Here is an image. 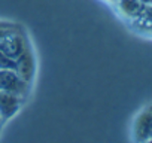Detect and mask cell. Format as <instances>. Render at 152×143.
<instances>
[{
  "label": "cell",
  "mask_w": 152,
  "mask_h": 143,
  "mask_svg": "<svg viewBox=\"0 0 152 143\" xmlns=\"http://www.w3.org/2000/svg\"><path fill=\"white\" fill-rule=\"evenodd\" d=\"M0 91L24 98L28 91V82L14 69H0Z\"/></svg>",
  "instance_id": "6da1fadb"
},
{
  "label": "cell",
  "mask_w": 152,
  "mask_h": 143,
  "mask_svg": "<svg viewBox=\"0 0 152 143\" xmlns=\"http://www.w3.org/2000/svg\"><path fill=\"white\" fill-rule=\"evenodd\" d=\"M0 51H2L5 55H8L9 58L18 61L27 51L28 48L26 46L24 43V37L20 33H15V34H11L8 37H5L3 40H0Z\"/></svg>",
  "instance_id": "7a4b0ae2"
},
{
  "label": "cell",
  "mask_w": 152,
  "mask_h": 143,
  "mask_svg": "<svg viewBox=\"0 0 152 143\" xmlns=\"http://www.w3.org/2000/svg\"><path fill=\"white\" fill-rule=\"evenodd\" d=\"M134 139L137 142L152 140V110H143L134 122Z\"/></svg>",
  "instance_id": "3957f363"
},
{
  "label": "cell",
  "mask_w": 152,
  "mask_h": 143,
  "mask_svg": "<svg viewBox=\"0 0 152 143\" xmlns=\"http://www.w3.org/2000/svg\"><path fill=\"white\" fill-rule=\"evenodd\" d=\"M23 104V97L0 91V118L3 121L12 118Z\"/></svg>",
  "instance_id": "277c9868"
},
{
  "label": "cell",
  "mask_w": 152,
  "mask_h": 143,
  "mask_svg": "<svg viewBox=\"0 0 152 143\" xmlns=\"http://www.w3.org/2000/svg\"><path fill=\"white\" fill-rule=\"evenodd\" d=\"M145 6H146V5H145L143 2H140V0H118V8H119V11H121L125 17H128V18H131V20L137 18V17L143 12Z\"/></svg>",
  "instance_id": "5b68a950"
},
{
  "label": "cell",
  "mask_w": 152,
  "mask_h": 143,
  "mask_svg": "<svg viewBox=\"0 0 152 143\" xmlns=\"http://www.w3.org/2000/svg\"><path fill=\"white\" fill-rule=\"evenodd\" d=\"M134 26L142 30L152 31V5H146L143 12L137 18H134Z\"/></svg>",
  "instance_id": "8992f818"
},
{
  "label": "cell",
  "mask_w": 152,
  "mask_h": 143,
  "mask_svg": "<svg viewBox=\"0 0 152 143\" xmlns=\"http://www.w3.org/2000/svg\"><path fill=\"white\" fill-rule=\"evenodd\" d=\"M20 31H21L20 26H17L14 23H8V21H0V40H3L5 37L20 33Z\"/></svg>",
  "instance_id": "52a82bcc"
},
{
  "label": "cell",
  "mask_w": 152,
  "mask_h": 143,
  "mask_svg": "<svg viewBox=\"0 0 152 143\" xmlns=\"http://www.w3.org/2000/svg\"><path fill=\"white\" fill-rule=\"evenodd\" d=\"M18 67V63L12 58H9L8 55H5L2 51H0V69H14L17 70Z\"/></svg>",
  "instance_id": "ba28073f"
},
{
  "label": "cell",
  "mask_w": 152,
  "mask_h": 143,
  "mask_svg": "<svg viewBox=\"0 0 152 143\" xmlns=\"http://www.w3.org/2000/svg\"><path fill=\"white\" fill-rule=\"evenodd\" d=\"M140 2H143L145 5H152V0H140Z\"/></svg>",
  "instance_id": "9c48e42d"
},
{
  "label": "cell",
  "mask_w": 152,
  "mask_h": 143,
  "mask_svg": "<svg viewBox=\"0 0 152 143\" xmlns=\"http://www.w3.org/2000/svg\"><path fill=\"white\" fill-rule=\"evenodd\" d=\"M2 122H3V119H2V118H0V125H2Z\"/></svg>",
  "instance_id": "30bf717a"
},
{
  "label": "cell",
  "mask_w": 152,
  "mask_h": 143,
  "mask_svg": "<svg viewBox=\"0 0 152 143\" xmlns=\"http://www.w3.org/2000/svg\"><path fill=\"white\" fill-rule=\"evenodd\" d=\"M149 109H151V110H152V107H149Z\"/></svg>",
  "instance_id": "8fae6325"
}]
</instances>
